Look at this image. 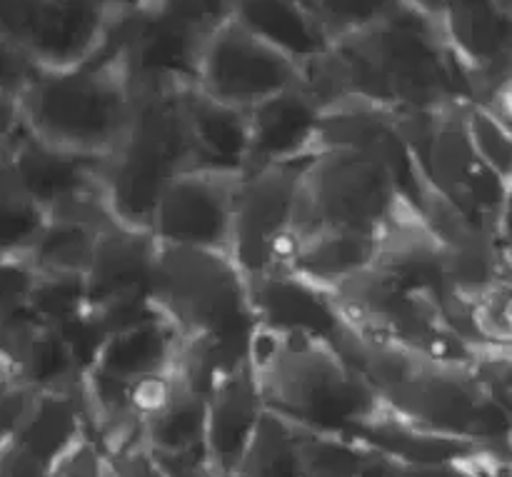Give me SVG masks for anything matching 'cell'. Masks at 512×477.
Returning <instances> with one entry per match:
<instances>
[{"label": "cell", "mask_w": 512, "mask_h": 477, "mask_svg": "<svg viewBox=\"0 0 512 477\" xmlns=\"http://www.w3.org/2000/svg\"><path fill=\"white\" fill-rule=\"evenodd\" d=\"M158 240L150 230L113 223L100 230L83 273L88 308H103L128 295L148 293Z\"/></svg>", "instance_id": "9a60e30c"}, {"label": "cell", "mask_w": 512, "mask_h": 477, "mask_svg": "<svg viewBox=\"0 0 512 477\" xmlns=\"http://www.w3.org/2000/svg\"><path fill=\"white\" fill-rule=\"evenodd\" d=\"M485 453V450H483ZM500 453V450H498ZM480 455V453H478ZM475 458V455H473ZM473 458H468L465 463H458V465H430V468H403V473L400 477H475L470 473L468 463Z\"/></svg>", "instance_id": "74e56055"}, {"label": "cell", "mask_w": 512, "mask_h": 477, "mask_svg": "<svg viewBox=\"0 0 512 477\" xmlns=\"http://www.w3.org/2000/svg\"><path fill=\"white\" fill-rule=\"evenodd\" d=\"M158 3L178 18H183L185 23L195 25L203 33H210L230 18L233 0H158Z\"/></svg>", "instance_id": "d6a6232c"}, {"label": "cell", "mask_w": 512, "mask_h": 477, "mask_svg": "<svg viewBox=\"0 0 512 477\" xmlns=\"http://www.w3.org/2000/svg\"><path fill=\"white\" fill-rule=\"evenodd\" d=\"M113 18L108 0H43L25 53L38 68L75 65L100 48Z\"/></svg>", "instance_id": "e0dca14e"}, {"label": "cell", "mask_w": 512, "mask_h": 477, "mask_svg": "<svg viewBox=\"0 0 512 477\" xmlns=\"http://www.w3.org/2000/svg\"><path fill=\"white\" fill-rule=\"evenodd\" d=\"M305 3H308V5H310V0H305Z\"/></svg>", "instance_id": "7bdbcfd3"}, {"label": "cell", "mask_w": 512, "mask_h": 477, "mask_svg": "<svg viewBox=\"0 0 512 477\" xmlns=\"http://www.w3.org/2000/svg\"><path fill=\"white\" fill-rule=\"evenodd\" d=\"M310 160L268 165L240 175L233 200L230 258L245 280L270 273L283 260Z\"/></svg>", "instance_id": "ba28073f"}, {"label": "cell", "mask_w": 512, "mask_h": 477, "mask_svg": "<svg viewBox=\"0 0 512 477\" xmlns=\"http://www.w3.org/2000/svg\"><path fill=\"white\" fill-rule=\"evenodd\" d=\"M108 3L115 15H123V13H133V10H140L143 5H148L150 0H108Z\"/></svg>", "instance_id": "ab89813d"}, {"label": "cell", "mask_w": 512, "mask_h": 477, "mask_svg": "<svg viewBox=\"0 0 512 477\" xmlns=\"http://www.w3.org/2000/svg\"><path fill=\"white\" fill-rule=\"evenodd\" d=\"M30 135L83 155L113 153L133 115L135 93L110 23L90 58L65 68H38L18 95Z\"/></svg>", "instance_id": "3957f363"}, {"label": "cell", "mask_w": 512, "mask_h": 477, "mask_svg": "<svg viewBox=\"0 0 512 477\" xmlns=\"http://www.w3.org/2000/svg\"><path fill=\"white\" fill-rule=\"evenodd\" d=\"M40 463L58 468L78 445L90 438L83 390L80 393H35L28 413L10 435Z\"/></svg>", "instance_id": "44dd1931"}, {"label": "cell", "mask_w": 512, "mask_h": 477, "mask_svg": "<svg viewBox=\"0 0 512 477\" xmlns=\"http://www.w3.org/2000/svg\"><path fill=\"white\" fill-rule=\"evenodd\" d=\"M40 10L43 0H0V38L10 40L25 53L38 25Z\"/></svg>", "instance_id": "1f68e13d"}, {"label": "cell", "mask_w": 512, "mask_h": 477, "mask_svg": "<svg viewBox=\"0 0 512 477\" xmlns=\"http://www.w3.org/2000/svg\"><path fill=\"white\" fill-rule=\"evenodd\" d=\"M0 477H55V470L8 438L0 443Z\"/></svg>", "instance_id": "e575fe53"}, {"label": "cell", "mask_w": 512, "mask_h": 477, "mask_svg": "<svg viewBox=\"0 0 512 477\" xmlns=\"http://www.w3.org/2000/svg\"><path fill=\"white\" fill-rule=\"evenodd\" d=\"M380 398L395 418L413 428L510 453L512 408L480 388L470 365L420 358L408 373L385 385Z\"/></svg>", "instance_id": "8992f818"}, {"label": "cell", "mask_w": 512, "mask_h": 477, "mask_svg": "<svg viewBox=\"0 0 512 477\" xmlns=\"http://www.w3.org/2000/svg\"><path fill=\"white\" fill-rule=\"evenodd\" d=\"M240 175L180 170L160 193L150 235L163 245L218 250L230 255L233 200Z\"/></svg>", "instance_id": "7c38bea8"}, {"label": "cell", "mask_w": 512, "mask_h": 477, "mask_svg": "<svg viewBox=\"0 0 512 477\" xmlns=\"http://www.w3.org/2000/svg\"><path fill=\"white\" fill-rule=\"evenodd\" d=\"M48 215L20 188L8 160L0 155V255L23 258Z\"/></svg>", "instance_id": "484cf974"}, {"label": "cell", "mask_w": 512, "mask_h": 477, "mask_svg": "<svg viewBox=\"0 0 512 477\" xmlns=\"http://www.w3.org/2000/svg\"><path fill=\"white\" fill-rule=\"evenodd\" d=\"M265 413L263 398L248 368L225 378L208 395L205 460L218 477H235Z\"/></svg>", "instance_id": "2e32d148"}, {"label": "cell", "mask_w": 512, "mask_h": 477, "mask_svg": "<svg viewBox=\"0 0 512 477\" xmlns=\"http://www.w3.org/2000/svg\"><path fill=\"white\" fill-rule=\"evenodd\" d=\"M3 440H8V435H5L3 430H0V443H3Z\"/></svg>", "instance_id": "60d3db41"}, {"label": "cell", "mask_w": 512, "mask_h": 477, "mask_svg": "<svg viewBox=\"0 0 512 477\" xmlns=\"http://www.w3.org/2000/svg\"><path fill=\"white\" fill-rule=\"evenodd\" d=\"M188 90V88H185ZM188 163L183 90L138 93L128 130L103 158V198L115 223L148 230L160 193Z\"/></svg>", "instance_id": "277c9868"}, {"label": "cell", "mask_w": 512, "mask_h": 477, "mask_svg": "<svg viewBox=\"0 0 512 477\" xmlns=\"http://www.w3.org/2000/svg\"><path fill=\"white\" fill-rule=\"evenodd\" d=\"M230 20L300 65V70L333 45L305 0H233Z\"/></svg>", "instance_id": "d6986e66"}, {"label": "cell", "mask_w": 512, "mask_h": 477, "mask_svg": "<svg viewBox=\"0 0 512 477\" xmlns=\"http://www.w3.org/2000/svg\"><path fill=\"white\" fill-rule=\"evenodd\" d=\"M408 208L415 210L385 165L363 155L325 150L315 153L305 168L290 238L315 230H353L380 238Z\"/></svg>", "instance_id": "52a82bcc"}, {"label": "cell", "mask_w": 512, "mask_h": 477, "mask_svg": "<svg viewBox=\"0 0 512 477\" xmlns=\"http://www.w3.org/2000/svg\"><path fill=\"white\" fill-rule=\"evenodd\" d=\"M475 3V0H405V5H410V8H415L418 13H423L425 18L433 20L435 25L443 23L448 15L458 13V10H463L465 5ZM512 3V0H508Z\"/></svg>", "instance_id": "8d00e7d4"}, {"label": "cell", "mask_w": 512, "mask_h": 477, "mask_svg": "<svg viewBox=\"0 0 512 477\" xmlns=\"http://www.w3.org/2000/svg\"><path fill=\"white\" fill-rule=\"evenodd\" d=\"M53 330L60 335V340L65 343L68 353L73 355L75 365H78V370L85 378L95 368V363H98L100 353H103L105 343L110 338L100 315L93 308H85L83 313H78L68 323L58 325Z\"/></svg>", "instance_id": "4dcf8cb0"}, {"label": "cell", "mask_w": 512, "mask_h": 477, "mask_svg": "<svg viewBox=\"0 0 512 477\" xmlns=\"http://www.w3.org/2000/svg\"><path fill=\"white\" fill-rule=\"evenodd\" d=\"M148 298L183 340L250 338L258 328L248 280L228 253L158 243Z\"/></svg>", "instance_id": "5b68a950"}, {"label": "cell", "mask_w": 512, "mask_h": 477, "mask_svg": "<svg viewBox=\"0 0 512 477\" xmlns=\"http://www.w3.org/2000/svg\"><path fill=\"white\" fill-rule=\"evenodd\" d=\"M105 228L73 218H48L23 255L35 273L83 275L98 233Z\"/></svg>", "instance_id": "cb8c5ba5"}, {"label": "cell", "mask_w": 512, "mask_h": 477, "mask_svg": "<svg viewBox=\"0 0 512 477\" xmlns=\"http://www.w3.org/2000/svg\"><path fill=\"white\" fill-rule=\"evenodd\" d=\"M0 155L8 160L20 188L48 218L85 220L95 228L115 223L103 198V158L98 155L55 148L30 135L28 128Z\"/></svg>", "instance_id": "30bf717a"}, {"label": "cell", "mask_w": 512, "mask_h": 477, "mask_svg": "<svg viewBox=\"0 0 512 477\" xmlns=\"http://www.w3.org/2000/svg\"><path fill=\"white\" fill-rule=\"evenodd\" d=\"M300 83V65L228 18L205 38L193 88L218 103L250 110Z\"/></svg>", "instance_id": "8fae6325"}, {"label": "cell", "mask_w": 512, "mask_h": 477, "mask_svg": "<svg viewBox=\"0 0 512 477\" xmlns=\"http://www.w3.org/2000/svg\"><path fill=\"white\" fill-rule=\"evenodd\" d=\"M300 473L303 477H360L378 455L340 435L298 428Z\"/></svg>", "instance_id": "4316f807"}, {"label": "cell", "mask_w": 512, "mask_h": 477, "mask_svg": "<svg viewBox=\"0 0 512 477\" xmlns=\"http://www.w3.org/2000/svg\"><path fill=\"white\" fill-rule=\"evenodd\" d=\"M0 375H5V373H3V368H0Z\"/></svg>", "instance_id": "b9f144b4"}, {"label": "cell", "mask_w": 512, "mask_h": 477, "mask_svg": "<svg viewBox=\"0 0 512 477\" xmlns=\"http://www.w3.org/2000/svg\"><path fill=\"white\" fill-rule=\"evenodd\" d=\"M235 477H303L298 425L265 410Z\"/></svg>", "instance_id": "d4e9b609"}, {"label": "cell", "mask_w": 512, "mask_h": 477, "mask_svg": "<svg viewBox=\"0 0 512 477\" xmlns=\"http://www.w3.org/2000/svg\"><path fill=\"white\" fill-rule=\"evenodd\" d=\"M248 113V165L245 173L268 165L313 158L323 105L303 83L253 105Z\"/></svg>", "instance_id": "4fadbf2b"}, {"label": "cell", "mask_w": 512, "mask_h": 477, "mask_svg": "<svg viewBox=\"0 0 512 477\" xmlns=\"http://www.w3.org/2000/svg\"><path fill=\"white\" fill-rule=\"evenodd\" d=\"M400 473H403V465L393 463V460L388 458H380L378 455V458L363 470V475L360 477H400Z\"/></svg>", "instance_id": "f35d334b"}, {"label": "cell", "mask_w": 512, "mask_h": 477, "mask_svg": "<svg viewBox=\"0 0 512 477\" xmlns=\"http://www.w3.org/2000/svg\"><path fill=\"white\" fill-rule=\"evenodd\" d=\"M250 305L258 325L278 333H298L335 345L345 333V320L335 310L328 290L290 275L270 270L248 280Z\"/></svg>", "instance_id": "5bb4252c"}, {"label": "cell", "mask_w": 512, "mask_h": 477, "mask_svg": "<svg viewBox=\"0 0 512 477\" xmlns=\"http://www.w3.org/2000/svg\"><path fill=\"white\" fill-rule=\"evenodd\" d=\"M465 133L470 145L485 168L500 178H512V130L508 120L498 118L493 110L478 103H465L463 108Z\"/></svg>", "instance_id": "f1b7e54d"}, {"label": "cell", "mask_w": 512, "mask_h": 477, "mask_svg": "<svg viewBox=\"0 0 512 477\" xmlns=\"http://www.w3.org/2000/svg\"><path fill=\"white\" fill-rule=\"evenodd\" d=\"M303 85L323 110L345 100L420 113L473 103L468 73L440 28L410 5L330 45L305 65Z\"/></svg>", "instance_id": "6da1fadb"}, {"label": "cell", "mask_w": 512, "mask_h": 477, "mask_svg": "<svg viewBox=\"0 0 512 477\" xmlns=\"http://www.w3.org/2000/svg\"><path fill=\"white\" fill-rule=\"evenodd\" d=\"M113 33L133 93L193 88L208 33L150 0L133 13L115 15Z\"/></svg>", "instance_id": "9c48e42d"}, {"label": "cell", "mask_w": 512, "mask_h": 477, "mask_svg": "<svg viewBox=\"0 0 512 477\" xmlns=\"http://www.w3.org/2000/svg\"><path fill=\"white\" fill-rule=\"evenodd\" d=\"M183 115L188 130L185 170L243 175L248 165V113L218 103L200 90H183Z\"/></svg>", "instance_id": "ac0fdd59"}, {"label": "cell", "mask_w": 512, "mask_h": 477, "mask_svg": "<svg viewBox=\"0 0 512 477\" xmlns=\"http://www.w3.org/2000/svg\"><path fill=\"white\" fill-rule=\"evenodd\" d=\"M378 243V235L353 230H315L290 238L275 270H285L318 288L330 290L368 270L378 258Z\"/></svg>", "instance_id": "ffe728a7"}, {"label": "cell", "mask_w": 512, "mask_h": 477, "mask_svg": "<svg viewBox=\"0 0 512 477\" xmlns=\"http://www.w3.org/2000/svg\"><path fill=\"white\" fill-rule=\"evenodd\" d=\"M180 345L183 340L168 320H153L125 333L110 335L90 373L103 375L125 388L155 375H173L178 373Z\"/></svg>", "instance_id": "7402d4cb"}, {"label": "cell", "mask_w": 512, "mask_h": 477, "mask_svg": "<svg viewBox=\"0 0 512 477\" xmlns=\"http://www.w3.org/2000/svg\"><path fill=\"white\" fill-rule=\"evenodd\" d=\"M38 65L10 40L0 38V93L20 95L33 80Z\"/></svg>", "instance_id": "836d02e7"}, {"label": "cell", "mask_w": 512, "mask_h": 477, "mask_svg": "<svg viewBox=\"0 0 512 477\" xmlns=\"http://www.w3.org/2000/svg\"><path fill=\"white\" fill-rule=\"evenodd\" d=\"M250 373L265 410L298 428L348 438L388 413L383 398L333 345L258 325Z\"/></svg>", "instance_id": "7a4b0ae2"}, {"label": "cell", "mask_w": 512, "mask_h": 477, "mask_svg": "<svg viewBox=\"0 0 512 477\" xmlns=\"http://www.w3.org/2000/svg\"><path fill=\"white\" fill-rule=\"evenodd\" d=\"M403 5L405 0H310V8L330 43L383 23Z\"/></svg>", "instance_id": "f546056e"}, {"label": "cell", "mask_w": 512, "mask_h": 477, "mask_svg": "<svg viewBox=\"0 0 512 477\" xmlns=\"http://www.w3.org/2000/svg\"><path fill=\"white\" fill-rule=\"evenodd\" d=\"M25 133L18 95L0 93V153L8 150Z\"/></svg>", "instance_id": "d590c367"}, {"label": "cell", "mask_w": 512, "mask_h": 477, "mask_svg": "<svg viewBox=\"0 0 512 477\" xmlns=\"http://www.w3.org/2000/svg\"><path fill=\"white\" fill-rule=\"evenodd\" d=\"M88 308L83 275L35 273L28 295V310L45 328H58Z\"/></svg>", "instance_id": "83f0119b"}, {"label": "cell", "mask_w": 512, "mask_h": 477, "mask_svg": "<svg viewBox=\"0 0 512 477\" xmlns=\"http://www.w3.org/2000/svg\"><path fill=\"white\" fill-rule=\"evenodd\" d=\"M205 418H208V398L190 390L178 378L175 393L170 395L165 408L145 420L140 428V445L150 455L160 458L205 455Z\"/></svg>", "instance_id": "603a6c76"}]
</instances>
